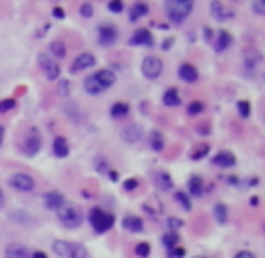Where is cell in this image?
Masks as SVG:
<instances>
[{"label": "cell", "instance_id": "25", "mask_svg": "<svg viewBox=\"0 0 265 258\" xmlns=\"http://www.w3.org/2000/svg\"><path fill=\"white\" fill-rule=\"evenodd\" d=\"M129 115V104H124V101H117V104L111 106V117L120 120V117H127Z\"/></svg>", "mask_w": 265, "mask_h": 258}, {"label": "cell", "instance_id": "3", "mask_svg": "<svg viewBox=\"0 0 265 258\" xmlns=\"http://www.w3.org/2000/svg\"><path fill=\"white\" fill-rule=\"evenodd\" d=\"M56 214H59V223H61L63 228H68V230H73V228H80V223H82V211L78 209V207H73V204H63V207L56 211Z\"/></svg>", "mask_w": 265, "mask_h": 258}, {"label": "cell", "instance_id": "44", "mask_svg": "<svg viewBox=\"0 0 265 258\" xmlns=\"http://www.w3.org/2000/svg\"><path fill=\"white\" fill-rule=\"evenodd\" d=\"M52 14H54L56 19H63V14H66V12H63V7H54V10H52Z\"/></svg>", "mask_w": 265, "mask_h": 258}, {"label": "cell", "instance_id": "43", "mask_svg": "<svg viewBox=\"0 0 265 258\" xmlns=\"http://www.w3.org/2000/svg\"><path fill=\"white\" fill-rule=\"evenodd\" d=\"M59 87H61V94H63V96H68V82L59 78Z\"/></svg>", "mask_w": 265, "mask_h": 258}, {"label": "cell", "instance_id": "1", "mask_svg": "<svg viewBox=\"0 0 265 258\" xmlns=\"http://www.w3.org/2000/svg\"><path fill=\"white\" fill-rule=\"evenodd\" d=\"M192 10H195L192 0H167L164 3V12L172 24H183L185 19L190 17Z\"/></svg>", "mask_w": 265, "mask_h": 258}, {"label": "cell", "instance_id": "8", "mask_svg": "<svg viewBox=\"0 0 265 258\" xmlns=\"http://www.w3.org/2000/svg\"><path fill=\"white\" fill-rule=\"evenodd\" d=\"M40 146H43V139H40V134H38L36 129H31L28 136L24 139V143H21V153H24L26 157H33V155L40 153Z\"/></svg>", "mask_w": 265, "mask_h": 258}, {"label": "cell", "instance_id": "28", "mask_svg": "<svg viewBox=\"0 0 265 258\" xmlns=\"http://www.w3.org/2000/svg\"><path fill=\"white\" fill-rule=\"evenodd\" d=\"M63 54H66V45L59 43V40L50 43V56H52V59H56V61H59V59H61Z\"/></svg>", "mask_w": 265, "mask_h": 258}, {"label": "cell", "instance_id": "32", "mask_svg": "<svg viewBox=\"0 0 265 258\" xmlns=\"http://www.w3.org/2000/svg\"><path fill=\"white\" fill-rule=\"evenodd\" d=\"M134 251H136V256L146 258V256H150V244L148 242H139V244L134 246Z\"/></svg>", "mask_w": 265, "mask_h": 258}, {"label": "cell", "instance_id": "31", "mask_svg": "<svg viewBox=\"0 0 265 258\" xmlns=\"http://www.w3.org/2000/svg\"><path fill=\"white\" fill-rule=\"evenodd\" d=\"M150 148H153V150H162V148H164V139H162L160 132H153V134H150Z\"/></svg>", "mask_w": 265, "mask_h": 258}, {"label": "cell", "instance_id": "11", "mask_svg": "<svg viewBox=\"0 0 265 258\" xmlns=\"http://www.w3.org/2000/svg\"><path fill=\"white\" fill-rule=\"evenodd\" d=\"M43 202H45V207H47L50 211H59L63 204H66V200H63L61 192L50 190V192H45V195H43Z\"/></svg>", "mask_w": 265, "mask_h": 258}, {"label": "cell", "instance_id": "29", "mask_svg": "<svg viewBox=\"0 0 265 258\" xmlns=\"http://www.w3.org/2000/svg\"><path fill=\"white\" fill-rule=\"evenodd\" d=\"M174 197H176V202H179L185 211H190L192 202H190V195H188V192H183V190H174Z\"/></svg>", "mask_w": 265, "mask_h": 258}, {"label": "cell", "instance_id": "20", "mask_svg": "<svg viewBox=\"0 0 265 258\" xmlns=\"http://www.w3.org/2000/svg\"><path fill=\"white\" fill-rule=\"evenodd\" d=\"M5 258H31V253H28V249L21 246V244H7Z\"/></svg>", "mask_w": 265, "mask_h": 258}, {"label": "cell", "instance_id": "17", "mask_svg": "<svg viewBox=\"0 0 265 258\" xmlns=\"http://www.w3.org/2000/svg\"><path fill=\"white\" fill-rule=\"evenodd\" d=\"M141 127L139 124H127V127L122 129V141L124 143H139L141 141Z\"/></svg>", "mask_w": 265, "mask_h": 258}, {"label": "cell", "instance_id": "14", "mask_svg": "<svg viewBox=\"0 0 265 258\" xmlns=\"http://www.w3.org/2000/svg\"><path fill=\"white\" fill-rule=\"evenodd\" d=\"M179 78H181L183 82H188V85H195V82L200 80V73H197V68L192 66V63H181Z\"/></svg>", "mask_w": 265, "mask_h": 258}, {"label": "cell", "instance_id": "22", "mask_svg": "<svg viewBox=\"0 0 265 258\" xmlns=\"http://www.w3.org/2000/svg\"><path fill=\"white\" fill-rule=\"evenodd\" d=\"M52 148H54V155H56V157H68V153H71L68 141L63 139V136H56L54 143H52Z\"/></svg>", "mask_w": 265, "mask_h": 258}, {"label": "cell", "instance_id": "42", "mask_svg": "<svg viewBox=\"0 0 265 258\" xmlns=\"http://www.w3.org/2000/svg\"><path fill=\"white\" fill-rule=\"evenodd\" d=\"M167 225H169V230H172V228H181L183 221H179V218H167Z\"/></svg>", "mask_w": 265, "mask_h": 258}, {"label": "cell", "instance_id": "7", "mask_svg": "<svg viewBox=\"0 0 265 258\" xmlns=\"http://www.w3.org/2000/svg\"><path fill=\"white\" fill-rule=\"evenodd\" d=\"M10 185H12L14 190L19 192H33V188H36V181H33L31 174H24V172H17L10 176Z\"/></svg>", "mask_w": 265, "mask_h": 258}, {"label": "cell", "instance_id": "5", "mask_svg": "<svg viewBox=\"0 0 265 258\" xmlns=\"http://www.w3.org/2000/svg\"><path fill=\"white\" fill-rule=\"evenodd\" d=\"M38 66H40V71L45 73L47 80H59V75H61V66H59V61L52 59L47 52H43V54L38 56Z\"/></svg>", "mask_w": 265, "mask_h": 258}, {"label": "cell", "instance_id": "24", "mask_svg": "<svg viewBox=\"0 0 265 258\" xmlns=\"http://www.w3.org/2000/svg\"><path fill=\"white\" fill-rule=\"evenodd\" d=\"M162 104H164V106H179L181 104L179 89H176V87H169V89L164 92V96H162Z\"/></svg>", "mask_w": 265, "mask_h": 258}, {"label": "cell", "instance_id": "4", "mask_svg": "<svg viewBox=\"0 0 265 258\" xmlns=\"http://www.w3.org/2000/svg\"><path fill=\"white\" fill-rule=\"evenodd\" d=\"M89 223H92V228L96 230V233L104 235V233H108V230L113 228L115 216L108 214V211H104V209H92V211H89Z\"/></svg>", "mask_w": 265, "mask_h": 258}, {"label": "cell", "instance_id": "39", "mask_svg": "<svg viewBox=\"0 0 265 258\" xmlns=\"http://www.w3.org/2000/svg\"><path fill=\"white\" fill-rule=\"evenodd\" d=\"M251 10L256 14H265V0H256V3H251Z\"/></svg>", "mask_w": 265, "mask_h": 258}, {"label": "cell", "instance_id": "40", "mask_svg": "<svg viewBox=\"0 0 265 258\" xmlns=\"http://www.w3.org/2000/svg\"><path fill=\"white\" fill-rule=\"evenodd\" d=\"M92 12H94L92 3H82V5H80V14H82V17H92Z\"/></svg>", "mask_w": 265, "mask_h": 258}, {"label": "cell", "instance_id": "26", "mask_svg": "<svg viewBox=\"0 0 265 258\" xmlns=\"http://www.w3.org/2000/svg\"><path fill=\"white\" fill-rule=\"evenodd\" d=\"M146 14H148V5H146V3H136V5L129 10V19H131V21H139V19L146 17Z\"/></svg>", "mask_w": 265, "mask_h": 258}, {"label": "cell", "instance_id": "16", "mask_svg": "<svg viewBox=\"0 0 265 258\" xmlns=\"http://www.w3.org/2000/svg\"><path fill=\"white\" fill-rule=\"evenodd\" d=\"M153 181H155V185H157L162 192H172L174 190V181H172V176H169L167 172H155Z\"/></svg>", "mask_w": 265, "mask_h": 258}, {"label": "cell", "instance_id": "50", "mask_svg": "<svg viewBox=\"0 0 265 258\" xmlns=\"http://www.w3.org/2000/svg\"><path fill=\"white\" fill-rule=\"evenodd\" d=\"M0 143H3V127H0Z\"/></svg>", "mask_w": 265, "mask_h": 258}, {"label": "cell", "instance_id": "30", "mask_svg": "<svg viewBox=\"0 0 265 258\" xmlns=\"http://www.w3.org/2000/svg\"><path fill=\"white\" fill-rule=\"evenodd\" d=\"M214 216H216V221L218 223H228V207H225V204H216Z\"/></svg>", "mask_w": 265, "mask_h": 258}, {"label": "cell", "instance_id": "18", "mask_svg": "<svg viewBox=\"0 0 265 258\" xmlns=\"http://www.w3.org/2000/svg\"><path fill=\"white\" fill-rule=\"evenodd\" d=\"M188 195H192V197L204 195V181H202V176L192 174V176L188 178Z\"/></svg>", "mask_w": 265, "mask_h": 258}, {"label": "cell", "instance_id": "6", "mask_svg": "<svg viewBox=\"0 0 265 258\" xmlns=\"http://www.w3.org/2000/svg\"><path fill=\"white\" fill-rule=\"evenodd\" d=\"M162 59L160 56H146L141 61V73H143V78H148V80H157L162 75Z\"/></svg>", "mask_w": 265, "mask_h": 258}, {"label": "cell", "instance_id": "23", "mask_svg": "<svg viewBox=\"0 0 265 258\" xmlns=\"http://www.w3.org/2000/svg\"><path fill=\"white\" fill-rule=\"evenodd\" d=\"M230 45H233V36H230L228 31H221L218 36H216V43H214L216 52H223V49H228Z\"/></svg>", "mask_w": 265, "mask_h": 258}, {"label": "cell", "instance_id": "48", "mask_svg": "<svg viewBox=\"0 0 265 258\" xmlns=\"http://www.w3.org/2000/svg\"><path fill=\"white\" fill-rule=\"evenodd\" d=\"M31 258H47V253H45V251H36V253H31Z\"/></svg>", "mask_w": 265, "mask_h": 258}, {"label": "cell", "instance_id": "41", "mask_svg": "<svg viewBox=\"0 0 265 258\" xmlns=\"http://www.w3.org/2000/svg\"><path fill=\"white\" fill-rule=\"evenodd\" d=\"M136 185H139V181H136V178H127V181H124V190H127V192L136 190Z\"/></svg>", "mask_w": 265, "mask_h": 258}, {"label": "cell", "instance_id": "12", "mask_svg": "<svg viewBox=\"0 0 265 258\" xmlns=\"http://www.w3.org/2000/svg\"><path fill=\"white\" fill-rule=\"evenodd\" d=\"M131 45H141V47H153V33L148 31V28H136L134 33H131Z\"/></svg>", "mask_w": 265, "mask_h": 258}, {"label": "cell", "instance_id": "38", "mask_svg": "<svg viewBox=\"0 0 265 258\" xmlns=\"http://www.w3.org/2000/svg\"><path fill=\"white\" fill-rule=\"evenodd\" d=\"M14 108V99H5V101H0V113H7Z\"/></svg>", "mask_w": 265, "mask_h": 258}, {"label": "cell", "instance_id": "27", "mask_svg": "<svg viewBox=\"0 0 265 258\" xmlns=\"http://www.w3.org/2000/svg\"><path fill=\"white\" fill-rule=\"evenodd\" d=\"M82 85H85V92H87V94H101V92H106L104 87H101L99 82L94 80V75L85 78V82H82Z\"/></svg>", "mask_w": 265, "mask_h": 258}, {"label": "cell", "instance_id": "46", "mask_svg": "<svg viewBox=\"0 0 265 258\" xmlns=\"http://www.w3.org/2000/svg\"><path fill=\"white\" fill-rule=\"evenodd\" d=\"M108 178H111V181H117V178H120V174L113 172V169H111V172H108Z\"/></svg>", "mask_w": 265, "mask_h": 258}, {"label": "cell", "instance_id": "19", "mask_svg": "<svg viewBox=\"0 0 265 258\" xmlns=\"http://www.w3.org/2000/svg\"><path fill=\"white\" fill-rule=\"evenodd\" d=\"M214 165L221 167V169H228V167L235 165V155L230 153V150H221V153L214 155Z\"/></svg>", "mask_w": 265, "mask_h": 258}, {"label": "cell", "instance_id": "34", "mask_svg": "<svg viewBox=\"0 0 265 258\" xmlns=\"http://www.w3.org/2000/svg\"><path fill=\"white\" fill-rule=\"evenodd\" d=\"M122 10H124V3H122V0H111V3H108V12L120 14Z\"/></svg>", "mask_w": 265, "mask_h": 258}, {"label": "cell", "instance_id": "10", "mask_svg": "<svg viewBox=\"0 0 265 258\" xmlns=\"http://www.w3.org/2000/svg\"><path fill=\"white\" fill-rule=\"evenodd\" d=\"M209 10H211V17H214L216 21H228V19L235 17L233 7H228L225 3H211Z\"/></svg>", "mask_w": 265, "mask_h": 258}, {"label": "cell", "instance_id": "35", "mask_svg": "<svg viewBox=\"0 0 265 258\" xmlns=\"http://www.w3.org/2000/svg\"><path fill=\"white\" fill-rule=\"evenodd\" d=\"M202 111H204V104H202V101H192V104L188 106V115H200Z\"/></svg>", "mask_w": 265, "mask_h": 258}, {"label": "cell", "instance_id": "15", "mask_svg": "<svg viewBox=\"0 0 265 258\" xmlns=\"http://www.w3.org/2000/svg\"><path fill=\"white\" fill-rule=\"evenodd\" d=\"M94 80L99 82L104 89H108V87L115 85L117 78H115V73H113L111 68H101V71H96V73H94Z\"/></svg>", "mask_w": 265, "mask_h": 258}, {"label": "cell", "instance_id": "21", "mask_svg": "<svg viewBox=\"0 0 265 258\" xmlns=\"http://www.w3.org/2000/svg\"><path fill=\"white\" fill-rule=\"evenodd\" d=\"M122 228L124 230H129V233H143V221L139 218V216H124Z\"/></svg>", "mask_w": 265, "mask_h": 258}, {"label": "cell", "instance_id": "49", "mask_svg": "<svg viewBox=\"0 0 265 258\" xmlns=\"http://www.w3.org/2000/svg\"><path fill=\"white\" fill-rule=\"evenodd\" d=\"M3 202H5V197H3V188H0V207H3Z\"/></svg>", "mask_w": 265, "mask_h": 258}, {"label": "cell", "instance_id": "45", "mask_svg": "<svg viewBox=\"0 0 265 258\" xmlns=\"http://www.w3.org/2000/svg\"><path fill=\"white\" fill-rule=\"evenodd\" d=\"M235 258H256L251 251H240V253H235Z\"/></svg>", "mask_w": 265, "mask_h": 258}, {"label": "cell", "instance_id": "47", "mask_svg": "<svg viewBox=\"0 0 265 258\" xmlns=\"http://www.w3.org/2000/svg\"><path fill=\"white\" fill-rule=\"evenodd\" d=\"M204 38H207V40H211V38H214V31H211V28H204Z\"/></svg>", "mask_w": 265, "mask_h": 258}, {"label": "cell", "instance_id": "37", "mask_svg": "<svg viewBox=\"0 0 265 258\" xmlns=\"http://www.w3.org/2000/svg\"><path fill=\"white\" fill-rule=\"evenodd\" d=\"M207 153H209V146L204 143V146H200L197 150H195V153L190 155V157H192V160H202V157H204V155H207Z\"/></svg>", "mask_w": 265, "mask_h": 258}, {"label": "cell", "instance_id": "2", "mask_svg": "<svg viewBox=\"0 0 265 258\" xmlns=\"http://www.w3.org/2000/svg\"><path fill=\"white\" fill-rule=\"evenodd\" d=\"M56 256L61 258H87V246L78 244V242H68V240H54L52 242Z\"/></svg>", "mask_w": 265, "mask_h": 258}, {"label": "cell", "instance_id": "33", "mask_svg": "<svg viewBox=\"0 0 265 258\" xmlns=\"http://www.w3.org/2000/svg\"><path fill=\"white\" fill-rule=\"evenodd\" d=\"M237 113H240V117H249L251 115V104L249 101H240L237 104Z\"/></svg>", "mask_w": 265, "mask_h": 258}, {"label": "cell", "instance_id": "9", "mask_svg": "<svg viewBox=\"0 0 265 258\" xmlns=\"http://www.w3.org/2000/svg\"><path fill=\"white\" fill-rule=\"evenodd\" d=\"M96 36H99V43L104 45V47H108V45H113L117 40V28L111 24H99Z\"/></svg>", "mask_w": 265, "mask_h": 258}, {"label": "cell", "instance_id": "13", "mask_svg": "<svg viewBox=\"0 0 265 258\" xmlns=\"http://www.w3.org/2000/svg\"><path fill=\"white\" fill-rule=\"evenodd\" d=\"M94 63H96L94 54H89V52H82V54L73 61V66H71V73H80V71H85V68H92Z\"/></svg>", "mask_w": 265, "mask_h": 258}, {"label": "cell", "instance_id": "36", "mask_svg": "<svg viewBox=\"0 0 265 258\" xmlns=\"http://www.w3.org/2000/svg\"><path fill=\"white\" fill-rule=\"evenodd\" d=\"M162 240H164V244H167V249H169V251H172V246L176 244V242H179V235L176 233H167L164 237H162Z\"/></svg>", "mask_w": 265, "mask_h": 258}]
</instances>
